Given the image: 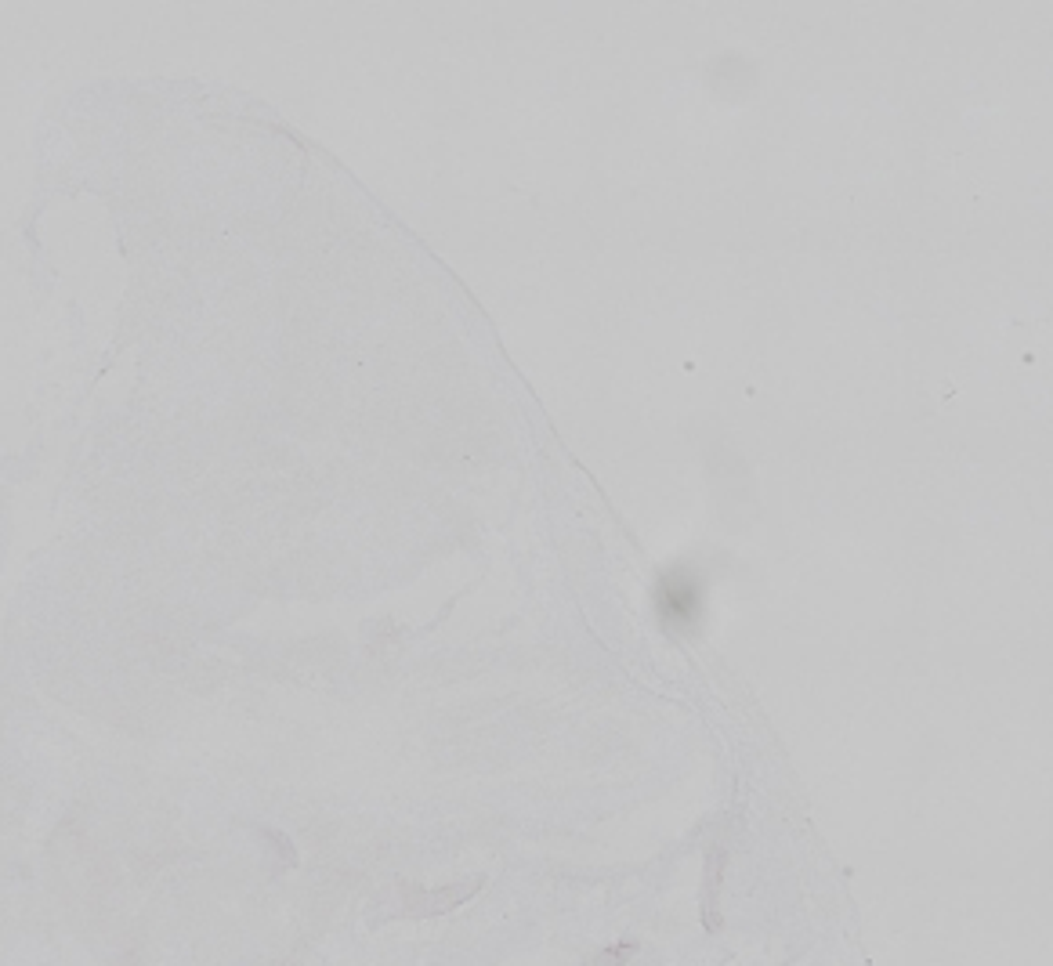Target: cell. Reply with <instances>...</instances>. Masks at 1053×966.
Segmentation results:
<instances>
[{"label":"cell","mask_w":1053,"mask_h":966,"mask_svg":"<svg viewBox=\"0 0 1053 966\" xmlns=\"http://www.w3.org/2000/svg\"><path fill=\"white\" fill-rule=\"evenodd\" d=\"M721 880H724V854L710 851L706 858V883H702V927L717 934L724 927L721 916Z\"/></svg>","instance_id":"6da1fadb"},{"label":"cell","mask_w":1053,"mask_h":966,"mask_svg":"<svg viewBox=\"0 0 1053 966\" xmlns=\"http://www.w3.org/2000/svg\"><path fill=\"white\" fill-rule=\"evenodd\" d=\"M659 605L670 619H692L699 612V590H695L692 579H677L670 576L663 583V594H659Z\"/></svg>","instance_id":"7a4b0ae2"},{"label":"cell","mask_w":1053,"mask_h":966,"mask_svg":"<svg viewBox=\"0 0 1053 966\" xmlns=\"http://www.w3.org/2000/svg\"><path fill=\"white\" fill-rule=\"evenodd\" d=\"M478 891H482V880L453 883V887H442V891H431V894H424V898H417V905H420L417 912H449V909H456V905L471 901Z\"/></svg>","instance_id":"3957f363"},{"label":"cell","mask_w":1053,"mask_h":966,"mask_svg":"<svg viewBox=\"0 0 1053 966\" xmlns=\"http://www.w3.org/2000/svg\"><path fill=\"white\" fill-rule=\"evenodd\" d=\"M634 956H637V941H619V945L598 952L587 966H630V959Z\"/></svg>","instance_id":"277c9868"}]
</instances>
